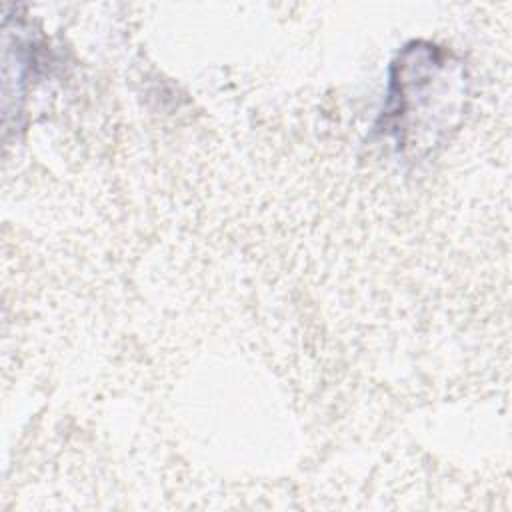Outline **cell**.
Masks as SVG:
<instances>
[{
  "instance_id": "1",
  "label": "cell",
  "mask_w": 512,
  "mask_h": 512,
  "mask_svg": "<svg viewBox=\"0 0 512 512\" xmlns=\"http://www.w3.org/2000/svg\"><path fill=\"white\" fill-rule=\"evenodd\" d=\"M466 96L464 68L446 50L414 42L392 64L384 128L404 148H430L456 122Z\"/></svg>"
}]
</instances>
